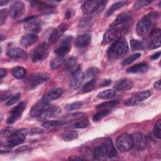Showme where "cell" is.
I'll list each match as a JSON object with an SVG mask.
<instances>
[{"instance_id":"obj_1","label":"cell","mask_w":161,"mask_h":161,"mask_svg":"<svg viewBox=\"0 0 161 161\" xmlns=\"http://www.w3.org/2000/svg\"><path fill=\"white\" fill-rule=\"evenodd\" d=\"M128 52V43L123 37H120L112 43L108 50L107 55L109 60H115L123 58Z\"/></svg>"},{"instance_id":"obj_2","label":"cell","mask_w":161,"mask_h":161,"mask_svg":"<svg viewBox=\"0 0 161 161\" xmlns=\"http://www.w3.org/2000/svg\"><path fill=\"white\" fill-rule=\"evenodd\" d=\"M157 13H150L143 16L136 25V32L140 36L145 35L151 28L153 21L156 19Z\"/></svg>"},{"instance_id":"obj_3","label":"cell","mask_w":161,"mask_h":161,"mask_svg":"<svg viewBox=\"0 0 161 161\" xmlns=\"http://www.w3.org/2000/svg\"><path fill=\"white\" fill-rule=\"evenodd\" d=\"M106 3L107 1H87L82 4V11L85 14H90L94 12H100L104 9Z\"/></svg>"},{"instance_id":"obj_4","label":"cell","mask_w":161,"mask_h":161,"mask_svg":"<svg viewBox=\"0 0 161 161\" xmlns=\"http://www.w3.org/2000/svg\"><path fill=\"white\" fill-rule=\"evenodd\" d=\"M28 134V130L25 128H21L15 131L8 138L6 147L12 148L21 144L25 140Z\"/></svg>"},{"instance_id":"obj_5","label":"cell","mask_w":161,"mask_h":161,"mask_svg":"<svg viewBox=\"0 0 161 161\" xmlns=\"http://www.w3.org/2000/svg\"><path fill=\"white\" fill-rule=\"evenodd\" d=\"M48 55V46L46 42L38 44L33 50L31 53V60L34 63L43 61Z\"/></svg>"},{"instance_id":"obj_6","label":"cell","mask_w":161,"mask_h":161,"mask_svg":"<svg viewBox=\"0 0 161 161\" xmlns=\"http://www.w3.org/2000/svg\"><path fill=\"white\" fill-rule=\"evenodd\" d=\"M116 144L119 151L126 152L133 147V140L131 135L123 133L119 135L116 140Z\"/></svg>"},{"instance_id":"obj_7","label":"cell","mask_w":161,"mask_h":161,"mask_svg":"<svg viewBox=\"0 0 161 161\" xmlns=\"http://www.w3.org/2000/svg\"><path fill=\"white\" fill-rule=\"evenodd\" d=\"M152 91L150 90H146L140 92L127 99L125 101L124 104L126 106H133L138 105L140 103L150 97L152 95Z\"/></svg>"},{"instance_id":"obj_8","label":"cell","mask_w":161,"mask_h":161,"mask_svg":"<svg viewBox=\"0 0 161 161\" xmlns=\"http://www.w3.org/2000/svg\"><path fill=\"white\" fill-rule=\"evenodd\" d=\"M73 40L72 36H67L64 37L59 45V46L55 50V53L57 56L63 57L67 55L71 49V44Z\"/></svg>"},{"instance_id":"obj_9","label":"cell","mask_w":161,"mask_h":161,"mask_svg":"<svg viewBox=\"0 0 161 161\" xmlns=\"http://www.w3.org/2000/svg\"><path fill=\"white\" fill-rule=\"evenodd\" d=\"M84 79V74L80 67H78L72 73L69 81V87L72 89H76L80 87Z\"/></svg>"},{"instance_id":"obj_10","label":"cell","mask_w":161,"mask_h":161,"mask_svg":"<svg viewBox=\"0 0 161 161\" xmlns=\"http://www.w3.org/2000/svg\"><path fill=\"white\" fill-rule=\"evenodd\" d=\"M50 77V74L45 72H37L31 75L28 79V83L30 87H35L39 84L48 80Z\"/></svg>"},{"instance_id":"obj_11","label":"cell","mask_w":161,"mask_h":161,"mask_svg":"<svg viewBox=\"0 0 161 161\" xmlns=\"http://www.w3.org/2000/svg\"><path fill=\"white\" fill-rule=\"evenodd\" d=\"M50 106L49 102L47 101L44 98H42L33 106L30 109V114L31 117L41 116Z\"/></svg>"},{"instance_id":"obj_12","label":"cell","mask_w":161,"mask_h":161,"mask_svg":"<svg viewBox=\"0 0 161 161\" xmlns=\"http://www.w3.org/2000/svg\"><path fill=\"white\" fill-rule=\"evenodd\" d=\"M26 108V103L25 102L19 103L17 106H16L11 111L10 116L7 119V123L8 124H13L19 119L23 113Z\"/></svg>"},{"instance_id":"obj_13","label":"cell","mask_w":161,"mask_h":161,"mask_svg":"<svg viewBox=\"0 0 161 161\" xmlns=\"http://www.w3.org/2000/svg\"><path fill=\"white\" fill-rule=\"evenodd\" d=\"M69 26V24L67 23H62L60 25H59L51 33L48 38L49 42L50 43H53L57 42L64 33V32L67 30Z\"/></svg>"},{"instance_id":"obj_14","label":"cell","mask_w":161,"mask_h":161,"mask_svg":"<svg viewBox=\"0 0 161 161\" xmlns=\"http://www.w3.org/2000/svg\"><path fill=\"white\" fill-rule=\"evenodd\" d=\"M161 33L158 28H154L152 30L150 33V40L147 45L148 49H155L160 47L161 45Z\"/></svg>"},{"instance_id":"obj_15","label":"cell","mask_w":161,"mask_h":161,"mask_svg":"<svg viewBox=\"0 0 161 161\" xmlns=\"http://www.w3.org/2000/svg\"><path fill=\"white\" fill-rule=\"evenodd\" d=\"M25 5L22 1H16L12 4L9 9V14L13 19L19 18L25 12Z\"/></svg>"},{"instance_id":"obj_16","label":"cell","mask_w":161,"mask_h":161,"mask_svg":"<svg viewBox=\"0 0 161 161\" xmlns=\"http://www.w3.org/2000/svg\"><path fill=\"white\" fill-rule=\"evenodd\" d=\"M121 30L118 28H112L108 30L104 35L102 43L103 45H107L118 38Z\"/></svg>"},{"instance_id":"obj_17","label":"cell","mask_w":161,"mask_h":161,"mask_svg":"<svg viewBox=\"0 0 161 161\" xmlns=\"http://www.w3.org/2000/svg\"><path fill=\"white\" fill-rule=\"evenodd\" d=\"M131 14L129 12H125L121 14H119L115 19L114 21L110 25V28H116V26L119 25H123V26L128 25V22L131 20Z\"/></svg>"},{"instance_id":"obj_18","label":"cell","mask_w":161,"mask_h":161,"mask_svg":"<svg viewBox=\"0 0 161 161\" xmlns=\"http://www.w3.org/2000/svg\"><path fill=\"white\" fill-rule=\"evenodd\" d=\"M133 136V147L138 150L144 149L147 145V140L145 136L140 133H136Z\"/></svg>"},{"instance_id":"obj_19","label":"cell","mask_w":161,"mask_h":161,"mask_svg":"<svg viewBox=\"0 0 161 161\" xmlns=\"http://www.w3.org/2000/svg\"><path fill=\"white\" fill-rule=\"evenodd\" d=\"M133 86V82L131 80L127 78H123L118 80L114 84V88L115 90L121 91H128L131 89Z\"/></svg>"},{"instance_id":"obj_20","label":"cell","mask_w":161,"mask_h":161,"mask_svg":"<svg viewBox=\"0 0 161 161\" xmlns=\"http://www.w3.org/2000/svg\"><path fill=\"white\" fill-rule=\"evenodd\" d=\"M7 55L13 59H26L27 58V53L23 50L14 47L9 49L7 52Z\"/></svg>"},{"instance_id":"obj_21","label":"cell","mask_w":161,"mask_h":161,"mask_svg":"<svg viewBox=\"0 0 161 161\" xmlns=\"http://www.w3.org/2000/svg\"><path fill=\"white\" fill-rule=\"evenodd\" d=\"M38 40V36L33 33L25 34L20 40V43L23 47H28L37 42Z\"/></svg>"},{"instance_id":"obj_22","label":"cell","mask_w":161,"mask_h":161,"mask_svg":"<svg viewBox=\"0 0 161 161\" xmlns=\"http://www.w3.org/2000/svg\"><path fill=\"white\" fill-rule=\"evenodd\" d=\"M91 42V36L88 33L79 35L75 40V45L77 48H84L87 47Z\"/></svg>"},{"instance_id":"obj_23","label":"cell","mask_w":161,"mask_h":161,"mask_svg":"<svg viewBox=\"0 0 161 161\" xmlns=\"http://www.w3.org/2000/svg\"><path fill=\"white\" fill-rule=\"evenodd\" d=\"M103 144L104 145V146L106 150L107 156L109 158H114L117 156L118 154H117L116 150L115 147L114 146V144L111 138H106L104 140Z\"/></svg>"},{"instance_id":"obj_24","label":"cell","mask_w":161,"mask_h":161,"mask_svg":"<svg viewBox=\"0 0 161 161\" xmlns=\"http://www.w3.org/2000/svg\"><path fill=\"white\" fill-rule=\"evenodd\" d=\"M107 156L106 150L103 144L96 147L93 150V157L96 160H104Z\"/></svg>"},{"instance_id":"obj_25","label":"cell","mask_w":161,"mask_h":161,"mask_svg":"<svg viewBox=\"0 0 161 161\" xmlns=\"http://www.w3.org/2000/svg\"><path fill=\"white\" fill-rule=\"evenodd\" d=\"M61 113V109L57 106H50L42 115L43 118H53L58 116Z\"/></svg>"},{"instance_id":"obj_26","label":"cell","mask_w":161,"mask_h":161,"mask_svg":"<svg viewBox=\"0 0 161 161\" xmlns=\"http://www.w3.org/2000/svg\"><path fill=\"white\" fill-rule=\"evenodd\" d=\"M42 24L40 21H38L35 19H33L31 21H30L28 22V23L25 25V28L30 31L34 33H38L41 30Z\"/></svg>"},{"instance_id":"obj_27","label":"cell","mask_w":161,"mask_h":161,"mask_svg":"<svg viewBox=\"0 0 161 161\" xmlns=\"http://www.w3.org/2000/svg\"><path fill=\"white\" fill-rule=\"evenodd\" d=\"M148 70V65L145 63H140L131 66L126 69L128 73H145Z\"/></svg>"},{"instance_id":"obj_28","label":"cell","mask_w":161,"mask_h":161,"mask_svg":"<svg viewBox=\"0 0 161 161\" xmlns=\"http://www.w3.org/2000/svg\"><path fill=\"white\" fill-rule=\"evenodd\" d=\"M63 93V89L62 88H56L49 92H48L46 95L44 96L43 98H44L47 101L50 102L52 100L57 99L59 98Z\"/></svg>"},{"instance_id":"obj_29","label":"cell","mask_w":161,"mask_h":161,"mask_svg":"<svg viewBox=\"0 0 161 161\" xmlns=\"http://www.w3.org/2000/svg\"><path fill=\"white\" fill-rule=\"evenodd\" d=\"M126 4H127L126 1H119V2H116V3H114V4H113L112 6H110L108 8V9L106 11V12L105 13V16H111L115 11H116L118 9L121 8L125 5H126Z\"/></svg>"},{"instance_id":"obj_30","label":"cell","mask_w":161,"mask_h":161,"mask_svg":"<svg viewBox=\"0 0 161 161\" xmlns=\"http://www.w3.org/2000/svg\"><path fill=\"white\" fill-rule=\"evenodd\" d=\"M116 95V92L113 89H106L100 92L97 94V97L101 99H109L114 97Z\"/></svg>"},{"instance_id":"obj_31","label":"cell","mask_w":161,"mask_h":161,"mask_svg":"<svg viewBox=\"0 0 161 161\" xmlns=\"http://www.w3.org/2000/svg\"><path fill=\"white\" fill-rule=\"evenodd\" d=\"M12 75L16 79H23L26 75V70L22 67H16L12 69Z\"/></svg>"},{"instance_id":"obj_32","label":"cell","mask_w":161,"mask_h":161,"mask_svg":"<svg viewBox=\"0 0 161 161\" xmlns=\"http://www.w3.org/2000/svg\"><path fill=\"white\" fill-rule=\"evenodd\" d=\"M62 138L65 141L69 142L75 140L78 138V133L75 131L73 130H69L65 131L62 134Z\"/></svg>"},{"instance_id":"obj_33","label":"cell","mask_w":161,"mask_h":161,"mask_svg":"<svg viewBox=\"0 0 161 161\" xmlns=\"http://www.w3.org/2000/svg\"><path fill=\"white\" fill-rule=\"evenodd\" d=\"M66 122L64 121H58V120H48L45 121L43 123H42V125L43 127L45 128H50L52 127L62 125L64 124H65Z\"/></svg>"},{"instance_id":"obj_34","label":"cell","mask_w":161,"mask_h":161,"mask_svg":"<svg viewBox=\"0 0 161 161\" xmlns=\"http://www.w3.org/2000/svg\"><path fill=\"white\" fill-rule=\"evenodd\" d=\"M119 104V101L118 100H113V101H109L103 102L99 104H98L96 106L97 109H108L110 108H113L114 106H116Z\"/></svg>"},{"instance_id":"obj_35","label":"cell","mask_w":161,"mask_h":161,"mask_svg":"<svg viewBox=\"0 0 161 161\" xmlns=\"http://www.w3.org/2000/svg\"><path fill=\"white\" fill-rule=\"evenodd\" d=\"M96 81L94 79H91L87 81L81 88L80 92L82 93H87L91 91L95 87Z\"/></svg>"},{"instance_id":"obj_36","label":"cell","mask_w":161,"mask_h":161,"mask_svg":"<svg viewBox=\"0 0 161 161\" xmlns=\"http://www.w3.org/2000/svg\"><path fill=\"white\" fill-rule=\"evenodd\" d=\"M80 152L84 159L91 158L93 157V151L91 150L88 147H82L80 150Z\"/></svg>"},{"instance_id":"obj_37","label":"cell","mask_w":161,"mask_h":161,"mask_svg":"<svg viewBox=\"0 0 161 161\" xmlns=\"http://www.w3.org/2000/svg\"><path fill=\"white\" fill-rule=\"evenodd\" d=\"M64 61V57H59L57 56L55 58H53L51 62H50V67L52 69H57L59 67L61 66V65L63 64Z\"/></svg>"},{"instance_id":"obj_38","label":"cell","mask_w":161,"mask_h":161,"mask_svg":"<svg viewBox=\"0 0 161 161\" xmlns=\"http://www.w3.org/2000/svg\"><path fill=\"white\" fill-rule=\"evenodd\" d=\"M141 57V53H135L132 55L129 56L128 57L126 58L121 63L122 65L125 66V65H128L131 64V63H133L135 60H137L138 58H139Z\"/></svg>"},{"instance_id":"obj_39","label":"cell","mask_w":161,"mask_h":161,"mask_svg":"<svg viewBox=\"0 0 161 161\" xmlns=\"http://www.w3.org/2000/svg\"><path fill=\"white\" fill-rule=\"evenodd\" d=\"M76 63H77V58L75 57H72L67 60L65 63V67L67 69H68L69 70H73L72 71L73 72L78 67H77V68H75Z\"/></svg>"},{"instance_id":"obj_40","label":"cell","mask_w":161,"mask_h":161,"mask_svg":"<svg viewBox=\"0 0 161 161\" xmlns=\"http://www.w3.org/2000/svg\"><path fill=\"white\" fill-rule=\"evenodd\" d=\"M130 45L133 50H140L144 48V44L143 42L137 40H131Z\"/></svg>"},{"instance_id":"obj_41","label":"cell","mask_w":161,"mask_h":161,"mask_svg":"<svg viewBox=\"0 0 161 161\" xmlns=\"http://www.w3.org/2000/svg\"><path fill=\"white\" fill-rule=\"evenodd\" d=\"M110 113H111V111L109 109H106L102 110V111L96 113L93 116L92 119H93L94 121H98L100 119H101L103 118H104V116L108 115Z\"/></svg>"},{"instance_id":"obj_42","label":"cell","mask_w":161,"mask_h":161,"mask_svg":"<svg viewBox=\"0 0 161 161\" xmlns=\"http://www.w3.org/2000/svg\"><path fill=\"white\" fill-rule=\"evenodd\" d=\"M153 134L156 138L160 139L161 138V120L160 119L157 120L153 126Z\"/></svg>"},{"instance_id":"obj_43","label":"cell","mask_w":161,"mask_h":161,"mask_svg":"<svg viewBox=\"0 0 161 161\" xmlns=\"http://www.w3.org/2000/svg\"><path fill=\"white\" fill-rule=\"evenodd\" d=\"M92 25V19L91 17H85L82 18L79 23V27L80 28H87Z\"/></svg>"},{"instance_id":"obj_44","label":"cell","mask_w":161,"mask_h":161,"mask_svg":"<svg viewBox=\"0 0 161 161\" xmlns=\"http://www.w3.org/2000/svg\"><path fill=\"white\" fill-rule=\"evenodd\" d=\"M99 72H100L99 69H97V67H91L86 71V73L84 74V77L86 78L93 77L96 75H97L99 73Z\"/></svg>"},{"instance_id":"obj_45","label":"cell","mask_w":161,"mask_h":161,"mask_svg":"<svg viewBox=\"0 0 161 161\" xmlns=\"http://www.w3.org/2000/svg\"><path fill=\"white\" fill-rule=\"evenodd\" d=\"M83 103L82 101H75L72 103L68 104L65 106V109L67 111H72L80 108L82 106Z\"/></svg>"},{"instance_id":"obj_46","label":"cell","mask_w":161,"mask_h":161,"mask_svg":"<svg viewBox=\"0 0 161 161\" xmlns=\"http://www.w3.org/2000/svg\"><path fill=\"white\" fill-rule=\"evenodd\" d=\"M89 125V121L87 119H84L80 121H77L72 125L74 128H84Z\"/></svg>"},{"instance_id":"obj_47","label":"cell","mask_w":161,"mask_h":161,"mask_svg":"<svg viewBox=\"0 0 161 161\" xmlns=\"http://www.w3.org/2000/svg\"><path fill=\"white\" fill-rule=\"evenodd\" d=\"M152 3V1H146V0H140V1H137L135 3L134 5H133V8L136 10L145 6H147L149 4H150Z\"/></svg>"},{"instance_id":"obj_48","label":"cell","mask_w":161,"mask_h":161,"mask_svg":"<svg viewBox=\"0 0 161 161\" xmlns=\"http://www.w3.org/2000/svg\"><path fill=\"white\" fill-rule=\"evenodd\" d=\"M14 130L13 128L12 127H6L3 128L1 131V135L2 136H5L8 138L10 135H11L14 132Z\"/></svg>"},{"instance_id":"obj_49","label":"cell","mask_w":161,"mask_h":161,"mask_svg":"<svg viewBox=\"0 0 161 161\" xmlns=\"http://www.w3.org/2000/svg\"><path fill=\"white\" fill-rule=\"evenodd\" d=\"M9 13V11L7 9H3L1 10V12H0V25H3L5 23Z\"/></svg>"},{"instance_id":"obj_50","label":"cell","mask_w":161,"mask_h":161,"mask_svg":"<svg viewBox=\"0 0 161 161\" xmlns=\"http://www.w3.org/2000/svg\"><path fill=\"white\" fill-rule=\"evenodd\" d=\"M84 116V113H72L70 114L67 115L65 117V119L69 121H71V120H74L75 119H78L80 118L81 117H82Z\"/></svg>"},{"instance_id":"obj_51","label":"cell","mask_w":161,"mask_h":161,"mask_svg":"<svg viewBox=\"0 0 161 161\" xmlns=\"http://www.w3.org/2000/svg\"><path fill=\"white\" fill-rule=\"evenodd\" d=\"M21 96V94L20 93H17L15 95H14L12 97H11L6 103V106H12L13 104H14L15 103H16L18 102V101L19 100V97Z\"/></svg>"},{"instance_id":"obj_52","label":"cell","mask_w":161,"mask_h":161,"mask_svg":"<svg viewBox=\"0 0 161 161\" xmlns=\"http://www.w3.org/2000/svg\"><path fill=\"white\" fill-rule=\"evenodd\" d=\"M43 132H44V130L40 128H33L31 131V133L32 134H40Z\"/></svg>"},{"instance_id":"obj_53","label":"cell","mask_w":161,"mask_h":161,"mask_svg":"<svg viewBox=\"0 0 161 161\" xmlns=\"http://www.w3.org/2000/svg\"><path fill=\"white\" fill-rule=\"evenodd\" d=\"M73 14H74V11L72 9H69L66 11L65 13V17L66 19H69L73 16Z\"/></svg>"},{"instance_id":"obj_54","label":"cell","mask_w":161,"mask_h":161,"mask_svg":"<svg viewBox=\"0 0 161 161\" xmlns=\"http://www.w3.org/2000/svg\"><path fill=\"white\" fill-rule=\"evenodd\" d=\"M68 159L72 160H84V158L81 157H79V156H76V155H72V156H70L68 158Z\"/></svg>"},{"instance_id":"obj_55","label":"cell","mask_w":161,"mask_h":161,"mask_svg":"<svg viewBox=\"0 0 161 161\" xmlns=\"http://www.w3.org/2000/svg\"><path fill=\"white\" fill-rule=\"evenodd\" d=\"M160 51H158V52L155 53L154 54H153V55L150 57V58H151L152 60H156V59H157V58L160 57Z\"/></svg>"},{"instance_id":"obj_56","label":"cell","mask_w":161,"mask_h":161,"mask_svg":"<svg viewBox=\"0 0 161 161\" xmlns=\"http://www.w3.org/2000/svg\"><path fill=\"white\" fill-rule=\"evenodd\" d=\"M6 74H7V70L5 69L1 68L0 69V77H1V78H3V77L6 76Z\"/></svg>"},{"instance_id":"obj_57","label":"cell","mask_w":161,"mask_h":161,"mask_svg":"<svg viewBox=\"0 0 161 161\" xmlns=\"http://www.w3.org/2000/svg\"><path fill=\"white\" fill-rule=\"evenodd\" d=\"M153 86L155 88L160 90L161 88V84H160V80H158L157 81H156L154 84H153Z\"/></svg>"},{"instance_id":"obj_58","label":"cell","mask_w":161,"mask_h":161,"mask_svg":"<svg viewBox=\"0 0 161 161\" xmlns=\"http://www.w3.org/2000/svg\"><path fill=\"white\" fill-rule=\"evenodd\" d=\"M111 80H104L103 81V82L101 83V86H107L108 85H109L111 84Z\"/></svg>"},{"instance_id":"obj_59","label":"cell","mask_w":161,"mask_h":161,"mask_svg":"<svg viewBox=\"0 0 161 161\" xmlns=\"http://www.w3.org/2000/svg\"><path fill=\"white\" fill-rule=\"evenodd\" d=\"M8 3V1H1V6H4V4H6V3Z\"/></svg>"}]
</instances>
